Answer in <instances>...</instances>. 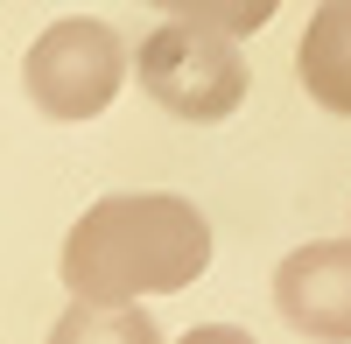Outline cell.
<instances>
[{
  "label": "cell",
  "instance_id": "obj_2",
  "mask_svg": "<svg viewBox=\"0 0 351 344\" xmlns=\"http://www.w3.org/2000/svg\"><path fill=\"white\" fill-rule=\"evenodd\" d=\"M134 71H141V92H148L162 112L190 120V127L232 120L239 99H246V56H239V42L218 36V28H197V21L155 28V36L141 42Z\"/></svg>",
  "mask_w": 351,
  "mask_h": 344
},
{
  "label": "cell",
  "instance_id": "obj_7",
  "mask_svg": "<svg viewBox=\"0 0 351 344\" xmlns=\"http://www.w3.org/2000/svg\"><path fill=\"white\" fill-rule=\"evenodd\" d=\"M162 8L169 21H197V28H218V36H253V28H267L281 0H148Z\"/></svg>",
  "mask_w": 351,
  "mask_h": 344
},
{
  "label": "cell",
  "instance_id": "obj_8",
  "mask_svg": "<svg viewBox=\"0 0 351 344\" xmlns=\"http://www.w3.org/2000/svg\"><path fill=\"white\" fill-rule=\"evenodd\" d=\"M183 344H253V337H246L239 323H197V330H190Z\"/></svg>",
  "mask_w": 351,
  "mask_h": 344
},
{
  "label": "cell",
  "instance_id": "obj_6",
  "mask_svg": "<svg viewBox=\"0 0 351 344\" xmlns=\"http://www.w3.org/2000/svg\"><path fill=\"white\" fill-rule=\"evenodd\" d=\"M49 344H162V323L141 302H71L49 323Z\"/></svg>",
  "mask_w": 351,
  "mask_h": 344
},
{
  "label": "cell",
  "instance_id": "obj_5",
  "mask_svg": "<svg viewBox=\"0 0 351 344\" xmlns=\"http://www.w3.org/2000/svg\"><path fill=\"white\" fill-rule=\"evenodd\" d=\"M295 71H302V92L351 120V0H324L309 14L302 42H295Z\"/></svg>",
  "mask_w": 351,
  "mask_h": 344
},
{
  "label": "cell",
  "instance_id": "obj_3",
  "mask_svg": "<svg viewBox=\"0 0 351 344\" xmlns=\"http://www.w3.org/2000/svg\"><path fill=\"white\" fill-rule=\"evenodd\" d=\"M28 106L43 120H99V112L120 99L127 84V42L112 36L106 21L92 14H71V21H49L36 42H28Z\"/></svg>",
  "mask_w": 351,
  "mask_h": 344
},
{
  "label": "cell",
  "instance_id": "obj_1",
  "mask_svg": "<svg viewBox=\"0 0 351 344\" xmlns=\"http://www.w3.org/2000/svg\"><path fill=\"white\" fill-rule=\"evenodd\" d=\"M211 267V225L176 190H112L64 232L71 302L176 295Z\"/></svg>",
  "mask_w": 351,
  "mask_h": 344
},
{
  "label": "cell",
  "instance_id": "obj_4",
  "mask_svg": "<svg viewBox=\"0 0 351 344\" xmlns=\"http://www.w3.org/2000/svg\"><path fill=\"white\" fill-rule=\"evenodd\" d=\"M274 302L309 344H351V239H309L274 267Z\"/></svg>",
  "mask_w": 351,
  "mask_h": 344
}]
</instances>
